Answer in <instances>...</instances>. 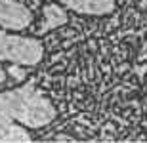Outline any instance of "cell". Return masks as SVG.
<instances>
[{
  "instance_id": "obj_5",
  "label": "cell",
  "mask_w": 147,
  "mask_h": 143,
  "mask_svg": "<svg viewBox=\"0 0 147 143\" xmlns=\"http://www.w3.org/2000/svg\"><path fill=\"white\" fill-rule=\"evenodd\" d=\"M42 15H44V19H42V23H40V27H38V31H36L38 34L61 27V25H65L67 19H69L65 8L59 6V4H46L44 10H42Z\"/></svg>"
},
{
  "instance_id": "obj_8",
  "label": "cell",
  "mask_w": 147,
  "mask_h": 143,
  "mask_svg": "<svg viewBox=\"0 0 147 143\" xmlns=\"http://www.w3.org/2000/svg\"><path fill=\"white\" fill-rule=\"evenodd\" d=\"M143 126H145V130H147V120H145V124H143Z\"/></svg>"
},
{
  "instance_id": "obj_6",
  "label": "cell",
  "mask_w": 147,
  "mask_h": 143,
  "mask_svg": "<svg viewBox=\"0 0 147 143\" xmlns=\"http://www.w3.org/2000/svg\"><path fill=\"white\" fill-rule=\"evenodd\" d=\"M0 141H31V134L23 124L0 115Z\"/></svg>"
},
{
  "instance_id": "obj_1",
  "label": "cell",
  "mask_w": 147,
  "mask_h": 143,
  "mask_svg": "<svg viewBox=\"0 0 147 143\" xmlns=\"http://www.w3.org/2000/svg\"><path fill=\"white\" fill-rule=\"evenodd\" d=\"M0 115L23 126L40 128L55 118L57 111L34 80L0 92Z\"/></svg>"
},
{
  "instance_id": "obj_3",
  "label": "cell",
  "mask_w": 147,
  "mask_h": 143,
  "mask_svg": "<svg viewBox=\"0 0 147 143\" xmlns=\"http://www.w3.org/2000/svg\"><path fill=\"white\" fill-rule=\"evenodd\" d=\"M33 21V13L17 0H0V27L8 31H23Z\"/></svg>"
},
{
  "instance_id": "obj_2",
  "label": "cell",
  "mask_w": 147,
  "mask_h": 143,
  "mask_svg": "<svg viewBox=\"0 0 147 143\" xmlns=\"http://www.w3.org/2000/svg\"><path fill=\"white\" fill-rule=\"evenodd\" d=\"M44 57V46L38 38L11 34V31L0 27V61L13 65L34 67Z\"/></svg>"
},
{
  "instance_id": "obj_7",
  "label": "cell",
  "mask_w": 147,
  "mask_h": 143,
  "mask_svg": "<svg viewBox=\"0 0 147 143\" xmlns=\"http://www.w3.org/2000/svg\"><path fill=\"white\" fill-rule=\"evenodd\" d=\"M4 80H6V73H4V69L0 67V84L4 82Z\"/></svg>"
},
{
  "instance_id": "obj_4",
  "label": "cell",
  "mask_w": 147,
  "mask_h": 143,
  "mask_svg": "<svg viewBox=\"0 0 147 143\" xmlns=\"http://www.w3.org/2000/svg\"><path fill=\"white\" fill-rule=\"evenodd\" d=\"M63 8L84 15H107L115 10L117 0H57Z\"/></svg>"
}]
</instances>
